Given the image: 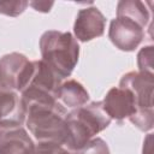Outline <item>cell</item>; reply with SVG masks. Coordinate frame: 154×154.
<instances>
[{
  "mask_svg": "<svg viewBox=\"0 0 154 154\" xmlns=\"http://www.w3.org/2000/svg\"><path fill=\"white\" fill-rule=\"evenodd\" d=\"M150 19L146 4L137 0H122L117 4V16L109 23L108 37L123 52L135 51L144 38V29Z\"/></svg>",
  "mask_w": 154,
  "mask_h": 154,
  "instance_id": "1",
  "label": "cell"
},
{
  "mask_svg": "<svg viewBox=\"0 0 154 154\" xmlns=\"http://www.w3.org/2000/svg\"><path fill=\"white\" fill-rule=\"evenodd\" d=\"M25 124L37 142H53L66 146L69 130L66 108L59 102H34L23 107Z\"/></svg>",
  "mask_w": 154,
  "mask_h": 154,
  "instance_id": "2",
  "label": "cell"
},
{
  "mask_svg": "<svg viewBox=\"0 0 154 154\" xmlns=\"http://www.w3.org/2000/svg\"><path fill=\"white\" fill-rule=\"evenodd\" d=\"M40 52L43 60L61 79L75 70L79 58V45L69 31L48 30L40 37Z\"/></svg>",
  "mask_w": 154,
  "mask_h": 154,
  "instance_id": "3",
  "label": "cell"
},
{
  "mask_svg": "<svg viewBox=\"0 0 154 154\" xmlns=\"http://www.w3.org/2000/svg\"><path fill=\"white\" fill-rule=\"evenodd\" d=\"M111 122L112 119L102 108L101 101H94L67 112L69 140L65 147L71 152L81 149L99 132L108 128Z\"/></svg>",
  "mask_w": 154,
  "mask_h": 154,
  "instance_id": "4",
  "label": "cell"
},
{
  "mask_svg": "<svg viewBox=\"0 0 154 154\" xmlns=\"http://www.w3.org/2000/svg\"><path fill=\"white\" fill-rule=\"evenodd\" d=\"M119 87L126 88L132 93L136 103V113L129 119L141 131H149L154 125L153 95H154V75L131 71L125 73Z\"/></svg>",
  "mask_w": 154,
  "mask_h": 154,
  "instance_id": "5",
  "label": "cell"
},
{
  "mask_svg": "<svg viewBox=\"0 0 154 154\" xmlns=\"http://www.w3.org/2000/svg\"><path fill=\"white\" fill-rule=\"evenodd\" d=\"M34 72V61L24 54L12 52L0 58V87L12 91H23Z\"/></svg>",
  "mask_w": 154,
  "mask_h": 154,
  "instance_id": "6",
  "label": "cell"
},
{
  "mask_svg": "<svg viewBox=\"0 0 154 154\" xmlns=\"http://www.w3.org/2000/svg\"><path fill=\"white\" fill-rule=\"evenodd\" d=\"M106 28V17L96 6L81 8L73 24L75 38L81 42H88L103 35Z\"/></svg>",
  "mask_w": 154,
  "mask_h": 154,
  "instance_id": "7",
  "label": "cell"
},
{
  "mask_svg": "<svg viewBox=\"0 0 154 154\" xmlns=\"http://www.w3.org/2000/svg\"><path fill=\"white\" fill-rule=\"evenodd\" d=\"M101 102L102 108L112 120L122 122L130 119L136 113V103L132 93L123 87L111 88Z\"/></svg>",
  "mask_w": 154,
  "mask_h": 154,
  "instance_id": "8",
  "label": "cell"
},
{
  "mask_svg": "<svg viewBox=\"0 0 154 154\" xmlns=\"http://www.w3.org/2000/svg\"><path fill=\"white\" fill-rule=\"evenodd\" d=\"M35 143L23 126L0 129V154H32Z\"/></svg>",
  "mask_w": 154,
  "mask_h": 154,
  "instance_id": "9",
  "label": "cell"
},
{
  "mask_svg": "<svg viewBox=\"0 0 154 154\" xmlns=\"http://www.w3.org/2000/svg\"><path fill=\"white\" fill-rule=\"evenodd\" d=\"M25 123V112L20 96L16 91L0 87V129L22 126Z\"/></svg>",
  "mask_w": 154,
  "mask_h": 154,
  "instance_id": "10",
  "label": "cell"
},
{
  "mask_svg": "<svg viewBox=\"0 0 154 154\" xmlns=\"http://www.w3.org/2000/svg\"><path fill=\"white\" fill-rule=\"evenodd\" d=\"M57 99L63 106L75 109L87 105L89 94L79 82H77L76 79H67L66 82H63L60 84Z\"/></svg>",
  "mask_w": 154,
  "mask_h": 154,
  "instance_id": "11",
  "label": "cell"
},
{
  "mask_svg": "<svg viewBox=\"0 0 154 154\" xmlns=\"http://www.w3.org/2000/svg\"><path fill=\"white\" fill-rule=\"evenodd\" d=\"M29 6L24 0H0V14L8 17H18Z\"/></svg>",
  "mask_w": 154,
  "mask_h": 154,
  "instance_id": "12",
  "label": "cell"
},
{
  "mask_svg": "<svg viewBox=\"0 0 154 154\" xmlns=\"http://www.w3.org/2000/svg\"><path fill=\"white\" fill-rule=\"evenodd\" d=\"M137 65H138V69L141 72L153 73V70H154V49H153V46H146L138 52Z\"/></svg>",
  "mask_w": 154,
  "mask_h": 154,
  "instance_id": "13",
  "label": "cell"
},
{
  "mask_svg": "<svg viewBox=\"0 0 154 154\" xmlns=\"http://www.w3.org/2000/svg\"><path fill=\"white\" fill-rule=\"evenodd\" d=\"M73 154H109V148L106 141L100 137H94L81 149L72 152Z\"/></svg>",
  "mask_w": 154,
  "mask_h": 154,
  "instance_id": "14",
  "label": "cell"
},
{
  "mask_svg": "<svg viewBox=\"0 0 154 154\" xmlns=\"http://www.w3.org/2000/svg\"><path fill=\"white\" fill-rule=\"evenodd\" d=\"M32 154H73L66 147L53 142H37Z\"/></svg>",
  "mask_w": 154,
  "mask_h": 154,
  "instance_id": "15",
  "label": "cell"
},
{
  "mask_svg": "<svg viewBox=\"0 0 154 154\" xmlns=\"http://www.w3.org/2000/svg\"><path fill=\"white\" fill-rule=\"evenodd\" d=\"M54 2H48V1H30L29 6H31L35 11L37 12H43L47 13L51 11V8L53 7Z\"/></svg>",
  "mask_w": 154,
  "mask_h": 154,
  "instance_id": "16",
  "label": "cell"
},
{
  "mask_svg": "<svg viewBox=\"0 0 154 154\" xmlns=\"http://www.w3.org/2000/svg\"><path fill=\"white\" fill-rule=\"evenodd\" d=\"M152 134H148L147 135V138L144 140L143 142V154H152L153 150H152Z\"/></svg>",
  "mask_w": 154,
  "mask_h": 154,
  "instance_id": "17",
  "label": "cell"
}]
</instances>
